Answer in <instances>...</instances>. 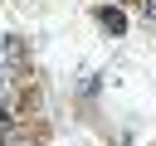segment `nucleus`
Segmentation results:
<instances>
[{
	"label": "nucleus",
	"instance_id": "1",
	"mask_svg": "<svg viewBox=\"0 0 156 146\" xmlns=\"http://www.w3.org/2000/svg\"><path fill=\"white\" fill-rule=\"evenodd\" d=\"M98 19H102V29H107V34H127V15H122V10L102 5V10H98Z\"/></svg>",
	"mask_w": 156,
	"mask_h": 146
},
{
	"label": "nucleus",
	"instance_id": "2",
	"mask_svg": "<svg viewBox=\"0 0 156 146\" xmlns=\"http://www.w3.org/2000/svg\"><path fill=\"white\" fill-rule=\"evenodd\" d=\"M0 54H5V58H10L15 68L24 63V44H20V39H0Z\"/></svg>",
	"mask_w": 156,
	"mask_h": 146
},
{
	"label": "nucleus",
	"instance_id": "3",
	"mask_svg": "<svg viewBox=\"0 0 156 146\" xmlns=\"http://www.w3.org/2000/svg\"><path fill=\"white\" fill-rule=\"evenodd\" d=\"M5 127H10V112H5V107H0V131H5Z\"/></svg>",
	"mask_w": 156,
	"mask_h": 146
}]
</instances>
